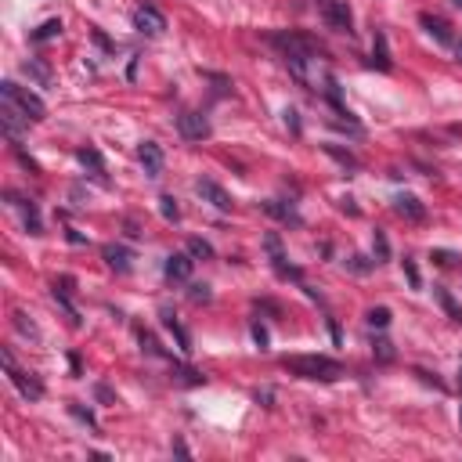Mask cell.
I'll use <instances>...</instances> for the list:
<instances>
[{
    "label": "cell",
    "instance_id": "d6a6232c",
    "mask_svg": "<svg viewBox=\"0 0 462 462\" xmlns=\"http://www.w3.org/2000/svg\"><path fill=\"white\" fill-rule=\"evenodd\" d=\"M372 351L379 354V361H390V358H394V351H390V344H387V340H372Z\"/></svg>",
    "mask_w": 462,
    "mask_h": 462
},
{
    "label": "cell",
    "instance_id": "e0dca14e",
    "mask_svg": "<svg viewBox=\"0 0 462 462\" xmlns=\"http://www.w3.org/2000/svg\"><path fill=\"white\" fill-rule=\"evenodd\" d=\"M264 213H271V217H279V221H286V224H300L296 206H293V202H282V199H267V202H264Z\"/></svg>",
    "mask_w": 462,
    "mask_h": 462
},
{
    "label": "cell",
    "instance_id": "277c9868",
    "mask_svg": "<svg viewBox=\"0 0 462 462\" xmlns=\"http://www.w3.org/2000/svg\"><path fill=\"white\" fill-rule=\"evenodd\" d=\"M318 11H322L329 29H336V33H354V11H351L347 0H322Z\"/></svg>",
    "mask_w": 462,
    "mask_h": 462
},
{
    "label": "cell",
    "instance_id": "8fae6325",
    "mask_svg": "<svg viewBox=\"0 0 462 462\" xmlns=\"http://www.w3.org/2000/svg\"><path fill=\"white\" fill-rule=\"evenodd\" d=\"M138 159H141V170L148 177H159L163 174V148L156 141H141L138 145Z\"/></svg>",
    "mask_w": 462,
    "mask_h": 462
},
{
    "label": "cell",
    "instance_id": "d6986e66",
    "mask_svg": "<svg viewBox=\"0 0 462 462\" xmlns=\"http://www.w3.org/2000/svg\"><path fill=\"white\" fill-rule=\"evenodd\" d=\"M163 325H166V329H170V332L177 336V344H181V351H184V354H188V351H192V336H188V329H184V325L177 322V315H174V311H163Z\"/></svg>",
    "mask_w": 462,
    "mask_h": 462
},
{
    "label": "cell",
    "instance_id": "52a82bcc",
    "mask_svg": "<svg viewBox=\"0 0 462 462\" xmlns=\"http://www.w3.org/2000/svg\"><path fill=\"white\" fill-rule=\"evenodd\" d=\"M4 368H8L11 383L18 387V394L25 397V401H40V397H44V383H40L37 376H29V372H18V368H15V358H11V354H4Z\"/></svg>",
    "mask_w": 462,
    "mask_h": 462
},
{
    "label": "cell",
    "instance_id": "ffe728a7",
    "mask_svg": "<svg viewBox=\"0 0 462 462\" xmlns=\"http://www.w3.org/2000/svg\"><path fill=\"white\" fill-rule=\"evenodd\" d=\"M434 296L441 300V307H444V315H448V318H451L455 325H462V307L455 303V296H451V293H448L444 286H434Z\"/></svg>",
    "mask_w": 462,
    "mask_h": 462
},
{
    "label": "cell",
    "instance_id": "3957f363",
    "mask_svg": "<svg viewBox=\"0 0 462 462\" xmlns=\"http://www.w3.org/2000/svg\"><path fill=\"white\" fill-rule=\"evenodd\" d=\"M0 98H4L25 123H40L44 116H47V105L40 102V95H33V90H25V87H18L15 80H4L0 83Z\"/></svg>",
    "mask_w": 462,
    "mask_h": 462
},
{
    "label": "cell",
    "instance_id": "f546056e",
    "mask_svg": "<svg viewBox=\"0 0 462 462\" xmlns=\"http://www.w3.org/2000/svg\"><path fill=\"white\" fill-rule=\"evenodd\" d=\"M347 267H351L354 274H368V271L376 267V260H365V257H351V260H347Z\"/></svg>",
    "mask_w": 462,
    "mask_h": 462
},
{
    "label": "cell",
    "instance_id": "ba28073f",
    "mask_svg": "<svg viewBox=\"0 0 462 462\" xmlns=\"http://www.w3.org/2000/svg\"><path fill=\"white\" fill-rule=\"evenodd\" d=\"M195 192H199V195H202L213 209H221V213H231V206H235V202H231V195L221 188L217 181H209V177H199V181H195Z\"/></svg>",
    "mask_w": 462,
    "mask_h": 462
},
{
    "label": "cell",
    "instance_id": "30bf717a",
    "mask_svg": "<svg viewBox=\"0 0 462 462\" xmlns=\"http://www.w3.org/2000/svg\"><path fill=\"white\" fill-rule=\"evenodd\" d=\"M264 245H267V253H271V264H274V271H279L282 279H293V282H300V271H296L293 264H286V253H282V238L271 231V235L264 238Z\"/></svg>",
    "mask_w": 462,
    "mask_h": 462
},
{
    "label": "cell",
    "instance_id": "603a6c76",
    "mask_svg": "<svg viewBox=\"0 0 462 462\" xmlns=\"http://www.w3.org/2000/svg\"><path fill=\"white\" fill-rule=\"evenodd\" d=\"M159 213H163L170 224H177V221H181V206H177V199H174V195H159Z\"/></svg>",
    "mask_w": 462,
    "mask_h": 462
},
{
    "label": "cell",
    "instance_id": "ab89813d",
    "mask_svg": "<svg viewBox=\"0 0 462 462\" xmlns=\"http://www.w3.org/2000/svg\"><path fill=\"white\" fill-rule=\"evenodd\" d=\"M458 423H462V412H458Z\"/></svg>",
    "mask_w": 462,
    "mask_h": 462
},
{
    "label": "cell",
    "instance_id": "4fadbf2b",
    "mask_svg": "<svg viewBox=\"0 0 462 462\" xmlns=\"http://www.w3.org/2000/svg\"><path fill=\"white\" fill-rule=\"evenodd\" d=\"M192 267H195L192 253H170L166 257V279L170 282H188L192 279Z\"/></svg>",
    "mask_w": 462,
    "mask_h": 462
},
{
    "label": "cell",
    "instance_id": "4dcf8cb0",
    "mask_svg": "<svg viewBox=\"0 0 462 462\" xmlns=\"http://www.w3.org/2000/svg\"><path fill=\"white\" fill-rule=\"evenodd\" d=\"M188 300H192V303H209L213 293H209V286H192V289H188Z\"/></svg>",
    "mask_w": 462,
    "mask_h": 462
},
{
    "label": "cell",
    "instance_id": "44dd1931",
    "mask_svg": "<svg viewBox=\"0 0 462 462\" xmlns=\"http://www.w3.org/2000/svg\"><path fill=\"white\" fill-rule=\"evenodd\" d=\"M372 66H379L383 73L390 69V51H387V37L376 33V47H372Z\"/></svg>",
    "mask_w": 462,
    "mask_h": 462
},
{
    "label": "cell",
    "instance_id": "8992f818",
    "mask_svg": "<svg viewBox=\"0 0 462 462\" xmlns=\"http://www.w3.org/2000/svg\"><path fill=\"white\" fill-rule=\"evenodd\" d=\"M177 130H181L184 141H206V138L213 134L209 119H206L202 112H195V109H184V112L177 116Z\"/></svg>",
    "mask_w": 462,
    "mask_h": 462
},
{
    "label": "cell",
    "instance_id": "74e56055",
    "mask_svg": "<svg viewBox=\"0 0 462 462\" xmlns=\"http://www.w3.org/2000/svg\"><path fill=\"white\" fill-rule=\"evenodd\" d=\"M455 54H458V61H462V40H458V47H455Z\"/></svg>",
    "mask_w": 462,
    "mask_h": 462
},
{
    "label": "cell",
    "instance_id": "484cf974",
    "mask_svg": "<svg viewBox=\"0 0 462 462\" xmlns=\"http://www.w3.org/2000/svg\"><path fill=\"white\" fill-rule=\"evenodd\" d=\"M372 253H376V264L390 260V242H387V235H383V231H376V235H372Z\"/></svg>",
    "mask_w": 462,
    "mask_h": 462
},
{
    "label": "cell",
    "instance_id": "e575fe53",
    "mask_svg": "<svg viewBox=\"0 0 462 462\" xmlns=\"http://www.w3.org/2000/svg\"><path fill=\"white\" fill-rule=\"evenodd\" d=\"M253 340H257V347H260V351H267V329L253 325Z\"/></svg>",
    "mask_w": 462,
    "mask_h": 462
},
{
    "label": "cell",
    "instance_id": "1f68e13d",
    "mask_svg": "<svg viewBox=\"0 0 462 462\" xmlns=\"http://www.w3.org/2000/svg\"><path fill=\"white\" fill-rule=\"evenodd\" d=\"M329 156H336V159H340L344 166H358V159L351 156V152H340V148H336V145H329Z\"/></svg>",
    "mask_w": 462,
    "mask_h": 462
},
{
    "label": "cell",
    "instance_id": "cb8c5ba5",
    "mask_svg": "<svg viewBox=\"0 0 462 462\" xmlns=\"http://www.w3.org/2000/svg\"><path fill=\"white\" fill-rule=\"evenodd\" d=\"M365 322L372 325V329H387L390 325V307H372V311L365 315Z\"/></svg>",
    "mask_w": 462,
    "mask_h": 462
},
{
    "label": "cell",
    "instance_id": "7402d4cb",
    "mask_svg": "<svg viewBox=\"0 0 462 462\" xmlns=\"http://www.w3.org/2000/svg\"><path fill=\"white\" fill-rule=\"evenodd\" d=\"M22 73H25V76H33L40 87H47V83H51V69H47V66H40V61H25Z\"/></svg>",
    "mask_w": 462,
    "mask_h": 462
},
{
    "label": "cell",
    "instance_id": "ac0fdd59",
    "mask_svg": "<svg viewBox=\"0 0 462 462\" xmlns=\"http://www.w3.org/2000/svg\"><path fill=\"white\" fill-rule=\"evenodd\" d=\"M76 159H80L83 166L95 170V177H98L102 184H109V177H105V163H102V152H98V148H80V152H76Z\"/></svg>",
    "mask_w": 462,
    "mask_h": 462
},
{
    "label": "cell",
    "instance_id": "83f0119b",
    "mask_svg": "<svg viewBox=\"0 0 462 462\" xmlns=\"http://www.w3.org/2000/svg\"><path fill=\"white\" fill-rule=\"evenodd\" d=\"M61 33V22L58 18H51V22H44L37 33H33V40H51V37H58Z\"/></svg>",
    "mask_w": 462,
    "mask_h": 462
},
{
    "label": "cell",
    "instance_id": "836d02e7",
    "mask_svg": "<svg viewBox=\"0 0 462 462\" xmlns=\"http://www.w3.org/2000/svg\"><path fill=\"white\" fill-rule=\"evenodd\" d=\"M434 260H437V264H444V267H455V260H458V257H455V253H448V250H437V253H434Z\"/></svg>",
    "mask_w": 462,
    "mask_h": 462
},
{
    "label": "cell",
    "instance_id": "8d00e7d4",
    "mask_svg": "<svg viewBox=\"0 0 462 462\" xmlns=\"http://www.w3.org/2000/svg\"><path fill=\"white\" fill-rule=\"evenodd\" d=\"M286 123H289V127L300 134V119H296V112H293V109H286Z\"/></svg>",
    "mask_w": 462,
    "mask_h": 462
},
{
    "label": "cell",
    "instance_id": "9c48e42d",
    "mask_svg": "<svg viewBox=\"0 0 462 462\" xmlns=\"http://www.w3.org/2000/svg\"><path fill=\"white\" fill-rule=\"evenodd\" d=\"M8 199H11L15 209H22V224L29 228V235H40L44 224H40V209H37V202H33V199H25V195H18V192H8Z\"/></svg>",
    "mask_w": 462,
    "mask_h": 462
},
{
    "label": "cell",
    "instance_id": "9a60e30c",
    "mask_svg": "<svg viewBox=\"0 0 462 462\" xmlns=\"http://www.w3.org/2000/svg\"><path fill=\"white\" fill-rule=\"evenodd\" d=\"M102 257H105V264H109L112 271H119V274H127V271L134 267V264H130L134 253L127 250V245H112V242H109L105 250H102Z\"/></svg>",
    "mask_w": 462,
    "mask_h": 462
},
{
    "label": "cell",
    "instance_id": "7c38bea8",
    "mask_svg": "<svg viewBox=\"0 0 462 462\" xmlns=\"http://www.w3.org/2000/svg\"><path fill=\"white\" fill-rule=\"evenodd\" d=\"M419 25H423V29H426V33L434 37L437 44H444V47H451V44H455V37H451V25H448L441 15H430V11H423V15H419Z\"/></svg>",
    "mask_w": 462,
    "mask_h": 462
},
{
    "label": "cell",
    "instance_id": "5bb4252c",
    "mask_svg": "<svg viewBox=\"0 0 462 462\" xmlns=\"http://www.w3.org/2000/svg\"><path fill=\"white\" fill-rule=\"evenodd\" d=\"M69 293H73V279H58L54 282V289H51V296H54V303L66 311V318H69V325H80V311L73 307V300H69Z\"/></svg>",
    "mask_w": 462,
    "mask_h": 462
},
{
    "label": "cell",
    "instance_id": "5b68a950",
    "mask_svg": "<svg viewBox=\"0 0 462 462\" xmlns=\"http://www.w3.org/2000/svg\"><path fill=\"white\" fill-rule=\"evenodd\" d=\"M130 22H134L138 33H145V37H163L166 33V15L156 4H138L134 15H130Z\"/></svg>",
    "mask_w": 462,
    "mask_h": 462
},
{
    "label": "cell",
    "instance_id": "4316f807",
    "mask_svg": "<svg viewBox=\"0 0 462 462\" xmlns=\"http://www.w3.org/2000/svg\"><path fill=\"white\" fill-rule=\"evenodd\" d=\"M188 253H192L195 260H209V257H213V245L202 242V238H188Z\"/></svg>",
    "mask_w": 462,
    "mask_h": 462
},
{
    "label": "cell",
    "instance_id": "7a4b0ae2",
    "mask_svg": "<svg viewBox=\"0 0 462 462\" xmlns=\"http://www.w3.org/2000/svg\"><path fill=\"white\" fill-rule=\"evenodd\" d=\"M271 44L286 54V61H289V69H293L296 80H303L307 61H315L322 54V47L311 37H303V33H271Z\"/></svg>",
    "mask_w": 462,
    "mask_h": 462
},
{
    "label": "cell",
    "instance_id": "f1b7e54d",
    "mask_svg": "<svg viewBox=\"0 0 462 462\" xmlns=\"http://www.w3.org/2000/svg\"><path fill=\"white\" fill-rule=\"evenodd\" d=\"M69 412H73L80 423H87V426H95V430H98V419H95V412H90V408H83V405H76V401H73V405H69Z\"/></svg>",
    "mask_w": 462,
    "mask_h": 462
},
{
    "label": "cell",
    "instance_id": "f35d334b",
    "mask_svg": "<svg viewBox=\"0 0 462 462\" xmlns=\"http://www.w3.org/2000/svg\"><path fill=\"white\" fill-rule=\"evenodd\" d=\"M458 387H462V368H458Z\"/></svg>",
    "mask_w": 462,
    "mask_h": 462
},
{
    "label": "cell",
    "instance_id": "d590c367",
    "mask_svg": "<svg viewBox=\"0 0 462 462\" xmlns=\"http://www.w3.org/2000/svg\"><path fill=\"white\" fill-rule=\"evenodd\" d=\"M405 274H408L412 289H419V271H415V264H412V260H405Z\"/></svg>",
    "mask_w": 462,
    "mask_h": 462
},
{
    "label": "cell",
    "instance_id": "6da1fadb",
    "mask_svg": "<svg viewBox=\"0 0 462 462\" xmlns=\"http://www.w3.org/2000/svg\"><path fill=\"white\" fill-rule=\"evenodd\" d=\"M282 368L289 376H300V379H322V383H332L344 376V365L329 358V354H293V358H282Z\"/></svg>",
    "mask_w": 462,
    "mask_h": 462
},
{
    "label": "cell",
    "instance_id": "2e32d148",
    "mask_svg": "<svg viewBox=\"0 0 462 462\" xmlns=\"http://www.w3.org/2000/svg\"><path fill=\"white\" fill-rule=\"evenodd\" d=\"M394 209L401 213L405 221H423V217H426V206H423V202H419L415 195H408V192L394 199Z\"/></svg>",
    "mask_w": 462,
    "mask_h": 462
},
{
    "label": "cell",
    "instance_id": "d4e9b609",
    "mask_svg": "<svg viewBox=\"0 0 462 462\" xmlns=\"http://www.w3.org/2000/svg\"><path fill=\"white\" fill-rule=\"evenodd\" d=\"M11 318H15V329H18V332H22V336H29V340H40V329H37V325H33V322H29V318H25V315H22V311H15V315H11Z\"/></svg>",
    "mask_w": 462,
    "mask_h": 462
}]
</instances>
